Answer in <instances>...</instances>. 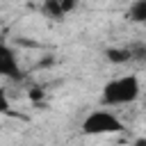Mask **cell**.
<instances>
[{"mask_svg": "<svg viewBox=\"0 0 146 146\" xmlns=\"http://www.w3.org/2000/svg\"><path fill=\"white\" fill-rule=\"evenodd\" d=\"M141 96V84L137 75H121L110 82H105L103 94H100V105H128L135 103Z\"/></svg>", "mask_w": 146, "mask_h": 146, "instance_id": "1", "label": "cell"}, {"mask_svg": "<svg viewBox=\"0 0 146 146\" xmlns=\"http://www.w3.org/2000/svg\"><path fill=\"white\" fill-rule=\"evenodd\" d=\"M80 130H82V135H91V137H96V135H116V132H123V123L110 110H96V112L84 116Z\"/></svg>", "mask_w": 146, "mask_h": 146, "instance_id": "2", "label": "cell"}, {"mask_svg": "<svg viewBox=\"0 0 146 146\" xmlns=\"http://www.w3.org/2000/svg\"><path fill=\"white\" fill-rule=\"evenodd\" d=\"M0 75L7 80H23V71L18 66V57L14 52V48H9L7 43L0 46Z\"/></svg>", "mask_w": 146, "mask_h": 146, "instance_id": "3", "label": "cell"}, {"mask_svg": "<svg viewBox=\"0 0 146 146\" xmlns=\"http://www.w3.org/2000/svg\"><path fill=\"white\" fill-rule=\"evenodd\" d=\"M105 59H107L110 64L121 66V64L132 62V52H130V48H128V46H112V48H107V50H105Z\"/></svg>", "mask_w": 146, "mask_h": 146, "instance_id": "4", "label": "cell"}, {"mask_svg": "<svg viewBox=\"0 0 146 146\" xmlns=\"http://www.w3.org/2000/svg\"><path fill=\"white\" fill-rule=\"evenodd\" d=\"M125 16H128V21H132V23H146V0H135V2L128 7Z\"/></svg>", "mask_w": 146, "mask_h": 146, "instance_id": "5", "label": "cell"}, {"mask_svg": "<svg viewBox=\"0 0 146 146\" xmlns=\"http://www.w3.org/2000/svg\"><path fill=\"white\" fill-rule=\"evenodd\" d=\"M43 14H46L48 18H55V21H62V18L66 16L59 0H46V2H43Z\"/></svg>", "mask_w": 146, "mask_h": 146, "instance_id": "6", "label": "cell"}, {"mask_svg": "<svg viewBox=\"0 0 146 146\" xmlns=\"http://www.w3.org/2000/svg\"><path fill=\"white\" fill-rule=\"evenodd\" d=\"M130 52H132V59H139V62H146V46L144 43H132L128 46Z\"/></svg>", "mask_w": 146, "mask_h": 146, "instance_id": "7", "label": "cell"}, {"mask_svg": "<svg viewBox=\"0 0 146 146\" xmlns=\"http://www.w3.org/2000/svg\"><path fill=\"white\" fill-rule=\"evenodd\" d=\"M59 2H62L64 14H71V11H75V7H78V2H75V0H59Z\"/></svg>", "mask_w": 146, "mask_h": 146, "instance_id": "8", "label": "cell"}, {"mask_svg": "<svg viewBox=\"0 0 146 146\" xmlns=\"http://www.w3.org/2000/svg\"><path fill=\"white\" fill-rule=\"evenodd\" d=\"M41 98H43V89H41V87H32V89H30V100L36 103V100H41Z\"/></svg>", "mask_w": 146, "mask_h": 146, "instance_id": "9", "label": "cell"}, {"mask_svg": "<svg viewBox=\"0 0 146 146\" xmlns=\"http://www.w3.org/2000/svg\"><path fill=\"white\" fill-rule=\"evenodd\" d=\"M0 110L2 112H9V98H7L5 91H0Z\"/></svg>", "mask_w": 146, "mask_h": 146, "instance_id": "10", "label": "cell"}, {"mask_svg": "<svg viewBox=\"0 0 146 146\" xmlns=\"http://www.w3.org/2000/svg\"><path fill=\"white\" fill-rule=\"evenodd\" d=\"M132 146H146V137H137V139L132 141Z\"/></svg>", "mask_w": 146, "mask_h": 146, "instance_id": "11", "label": "cell"}]
</instances>
